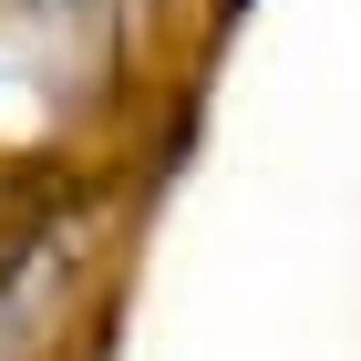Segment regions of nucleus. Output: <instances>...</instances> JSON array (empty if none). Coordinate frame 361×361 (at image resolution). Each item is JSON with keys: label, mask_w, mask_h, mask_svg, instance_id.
<instances>
[{"label": "nucleus", "mask_w": 361, "mask_h": 361, "mask_svg": "<svg viewBox=\"0 0 361 361\" xmlns=\"http://www.w3.org/2000/svg\"><path fill=\"white\" fill-rule=\"evenodd\" d=\"M114 0H0V135H42L104 83Z\"/></svg>", "instance_id": "f257e3e1"}, {"label": "nucleus", "mask_w": 361, "mask_h": 361, "mask_svg": "<svg viewBox=\"0 0 361 361\" xmlns=\"http://www.w3.org/2000/svg\"><path fill=\"white\" fill-rule=\"evenodd\" d=\"M0 361H11V310H0Z\"/></svg>", "instance_id": "f03ea898"}]
</instances>
